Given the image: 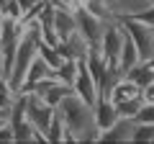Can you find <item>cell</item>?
Returning a JSON list of instances; mask_svg holds the SVG:
<instances>
[{
  "instance_id": "10",
  "label": "cell",
  "mask_w": 154,
  "mask_h": 144,
  "mask_svg": "<svg viewBox=\"0 0 154 144\" xmlns=\"http://www.w3.org/2000/svg\"><path fill=\"white\" fill-rule=\"evenodd\" d=\"M136 118H118L108 131L100 134V142H134Z\"/></svg>"
},
{
  "instance_id": "14",
  "label": "cell",
  "mask_w": 154,
  "mask_h": 144,
  "mask_svg": "<svg viewBox=\"0 0 154 144\" xmlns=\"http://www.w3.org/2000/svg\"><path fill=\"white\" fill-rule=\"evenodd\" d=\"M77 72H80V59H67L64 64L57 70V77H59L62 83L72 85V83H75V77H77Z\"/></svg>"
},
{
  "instance_id": "18",
  "label": "cell",
  "mask_w": 154,
  "mask_h": 144,
  "mask_svg": "<svg viewBox=\"0 0 154 144\" xmlns=\"http://www.w3.org/2000/svg\"><path fill=\"white\" fill-rule=\"evenodd\" d=\"M131 18H139V21H144V23H149V26H154V3H152V5H146L144 11H139L136 16H131Z\"/></svg>"
},
{
  "instance_id": "21",
  "label": "cell",
  "mask_w": 154,
  "mask_h": 144,
  "mask_svg": "<svg viewBox=\"0 0 154 144\" xmlns=\"http://www.w3.org/2000/svg\"><path fill=\"white\" fill-rule=\"evenodd\" d=\"M11 121V111L8 108H0V124H8Z\"/></svg>"
},
{
  "instance_id": "8",
  "label": "cell",
  "mask_w": 154,
  "mask_h": 144,
  "mask_svg": "<svg viewBox=\"0 0 154 144\" xmlns=\"http://www.w3.org/2000/svg\"><path fill=\"white\" fill-rule=\"evenodd\" d=\"M54 75V70H51L49 64H46V59L41 54L36 57V59L31 62V67H28V72H26V77H23V85H21V93H31L33 88H36L38 83L44 77H51Z\"/></svg>"
},
{
  "instance_id": "17",
  "label": "cell",
  "mask_w": 154,
  "mask_h": 144,
  "mask_svg": "<svg viewBox=\"0 0 154 144\" xmlns=\"http://www.w3.org/2000/svg\"><path fill=\"white\" fill-rule=\"evenodd\" d=\"M136 121H146V124H154V103H146V100H144L141 111L136 113Z\"/></svg>"
},
{
  "instance_id": "16",
  "label": "cell",
  "mask_w": 154,
  "mask_h": 144,
  "mask_svg": "<svg viewBox=\"0 0 154 144\" xmlns=\"http://www.w3.org/2000/svg\"><path fill=\"white\" fill-rule=\"evenodd\" d=\"M134 142H154V124H146V121H136Z\"/></svg>"
},
{
  "instance_id": "15",
  "label": "cell",
  "mask_w": 154,
  "mask_h": 144,
  "mask_svg": "<svg viewBox=\"0 0 154 144\" xmlns=\"http://www.w3.org/2000/svg\"><path fill=\"white\" fill-rule=\"evenodd\" d=\"M141 105H144V95L141 98L123 100V103H118V113H121V118H136V113L141 111Z\"/></svg>"
},
{
  "instance_id": "22",
  "label": "cell",
  "mask_w": 154,
  "mask_h": 144,
  "mask_svg": "<svg viewBox=\"0 0 154 144\" xmlns=\"http://www.w3.org/2000/svg\"><path fill=\"white\" fill-rule=\"evenodd\" d=\"M54 3H62V5H72V8L77 5V0H54Z\"/></svg>"
},
{
  "instance_id": "19",
  "label": "cell",
  "mask_w": 154,
  "mask_h": 144,
  "mask_svg": "<svg viewBox=\"0 0 154 144\" xmlns=\"http://www.w3.org/2000/svg\"><path fill=\"white\" fill-rule=\"evenodd\" d=\"M0 142H16V131H13L11 121H8V124H0Z\"/></svg>"
},
{
  "instance_id": "13",
  "label": "cell",
  "mask_w": 154,
  "mask_h": 144,
  "mask_svg": "<svg viewBox=\"0 0 154 144\" xmlns=\"http://www.w3.org/2000/svg\"><path fill=\"white\" fill-rule=\"evenodd\" d=\"M16 98H18V93L13 90L11 80H8L5 75H0V108H8V111H11L13 103H16Z\"/></svg>"
},
{
  "instance_id": "6",
  "label": "cell",
  "mask_w": 154,
  "mask_h": 144,
  "mask_svg": "<svg viewBox=\"0 0 154 144\" xmlns=\"http://www.w3.org/2000/svg\"><path fill=\"white\" fill-rule=\"evenodd\" d=\"M72 90H75L82 100H88V103H93V105H95V100L100 98L98 83H95L93 72H90V67H88V59H80V72H77L75 83H72Z\"/></svg>"
},
{
  "instance_id": "4",
  "label": "cell",
  "mask_w": 154,
  "mask_h": 144,
  "mask_svg": "<svg viewBox=\"0 0 154 144\" xmlns=\"http://www.w3.org/2000/svg\"><path fill=\"white\" fill-rule=\"evenodd\" d=\"M75 13H77V26H80V33L85 36V41L90 44V49L100 46V41H103V33H105V28H108V23H105L103 18H98L95 13H90L88 8L80 5V3L75 5Z\"/></svg>"
},
{
  "instance_id": "12",
  "label": "cell",
  "mask_w": 154,
  "mask_h": 144,
  "mask_svg": "<svg viewBox=\"0 0 154 144\" xmlns=\"http://www.w3.org/2000/svg\"><path fill=\"white\" fill-rule=\"evenodd\" d=\"M46 142H62V144H67V124H64V116H62V111L57 108V113H54V118H51V126H49V131H46Z\"/></svg>"
},
{
  "instance_id": "1",
  "label": "cell",
  "mask_w": 154,
  "mask_h": 144,
  "mask_svg": "<svg viewBox=\"0 0 154 144\" xmlns=\"http://www.w3.org/2000/svg\"><path fill=\"white\" fill-rule=\"evenodd\" d=\"M67 124V144L72 142H100V129L95 121V105L82 100L77 93L67 95L57 105Z\"/></svg>"
},
{
  "instance_id": "20",
  "label": "cell",
  "mask_w": 154,
  "mask_h": 144,
  "mask_svg": "<svg viewBox=\"0 0 154 144\" xmlns=\"http://www.w3.org/2000/svg\"><path fill=\"white\" fill-rule=\"evenodd\" d=\"M141 95H144V100H146V103H154V83H149L146 88L141 90Z\"/></svg>"
},
{
  "instance_id": "11",
  "label": "cell",
  "mask_w": 154,
  "mask_h": 144,
  "mask_svg": "<svg viewBox=\"0 0 154 144\" xmlns=\"http://www.w3.org/2000/svg\"><path fill=\"white\" fill-rule=\"evenodd\" d=\"M139 62H141V54H139L134 39L128 36V31H126V44H123V54H121V72L126 75V72L131 70L134 64H139Z\"/></svg>"
},
{
  "instance_id": "5",
  "label": "cell",
  "mask_w": 154,
  "mask_h": 144,
  "mask_svg": "<svg viewBox=\"0 0 154 144\" xmlns=\"http://www.w3.org/2000/svg\"><path fill=\"white\" fill-rule=\"evenodd\" d=\"M26 95H28V121H31L33 126L38 129V134L46 139V131H49V126H51V118H54L57 108L51 103H46L44 98L33 95V93H26Z\"/></svg>"
},
{
  "instance_id": "3",
  "label": "cell",
  "mask_w": 154,
  "mask_h": 144,
  "mask_svg": "<svg viewBox=\"0 0 154 144\" xmlns=\"http://www.w3.org/2000/svg\"><path fill=\"white\" fill-rule=\"evenodd\" d=\"M121 21H123V26H126L128 36L134 39V44H136L139 54H141V62L154 59V26L139 21V18H131V16L121 18Z\"/></svg>"
},
{
  "instance_id": "9",
  "label": "cell",
  "mask_w": 154,
  "mask_h": 144,
  "mask_svg": "<svg viewBox=\"0 0 154 144\" xmlns=\"http://www.w3.org/2000/svg\"><path fill=\"white\" fill-rule=\"evenodd\" d=\"M118 118H121V113H118V105H116L110 98H98V100H95V121H98L100 134L108 131V129L113 126Z\"/></svg>"
},
{
  "instance_id": "2",
  "label": "cell",
  "mask_w": 154,
  "mask_h": 144,
  "mask_svg": "<svg viewBox=\"0 0 154 144\" xmlns=\"http://www.w3.org/2000/svg\"><path fill=\"white\" fill-rule=\"evenodd\" d=\"M123 44H126V26H123V21L108 23V28L103 33V41H100V52H103L105 62L110 67H116V70H121Z\"/></svg>"
},
{
  "instance_id": "7",
  "label": "cell",
  "mask_w": 154,
  "mask_h": 144,
  "mask_svg": "<svg viewBox=\"0 0 154 144\" xmlns=\"http://www.w3.org/2000/svg\"><path fill=\"white\" fill-rule=\"evenodd\" d=\"M54 28L59 33V39H69L72 33L80 31L77 26V13L72 5H62V3H54Z\"/></svg>"
}]
</instances>
